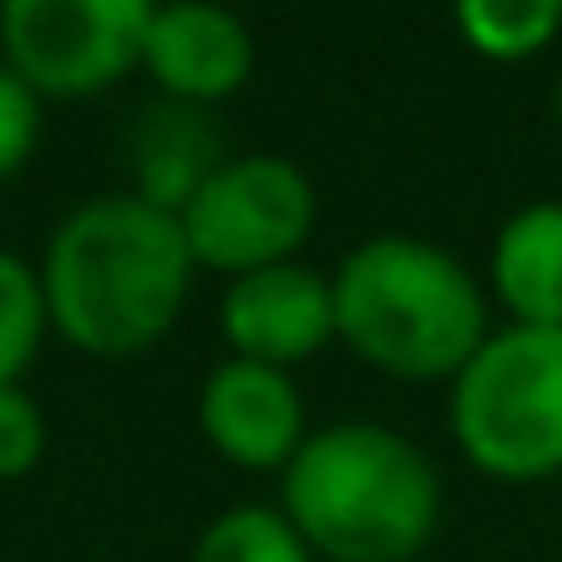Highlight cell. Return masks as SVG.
I'll return each instance as SVG.
<instances>
[{
  "mask_svg": "<svg viewBox=\"0 0 562 562\" xmlns=\"http://www.w3.org/2000/svg\"><path fill=\"white\" fill-rule=\"evenodd\" d=\"M490 291L508 327L562 333V200H532L490 243Z\"/></svg>",
  "mask_w": 562,
  "mask_h": 562,
  "instance_id": "cell-11",
  "label": "cell"
},
{
  "mask_svg": "<svg viewBox=\"0 0 562 562\" xmlns=\"http://www.w3.org/2000/svg\"><path fill=\"white\" fill-rule=\"evenodd\" d=\"M557 127H562V79H557Z\"/></svg>",
  "mask_w": 562,
  "mask_h": 562,
  "instance_id": "cell-17",
  "label": "cell"
},
{
  "mask_svg": "<svg viewBox=\"0 0 562 562\" xmlns=\"http://www.w3.org/2000/svg\"><path fill=\"white\" fill-rule=\"evenodd\" d=\"M139 67L151 74L158 98L176 103H212L236 98L255 74V31L224 7H200V0H176V7H151L146 49Z\"/></svg>",
  "mask_w": 562,
  "mask_h": 562,
  "instance_id": "cell-9",
  "label": "cell"
},
{
  "mask_svg": "<svg viewBox=\"0 0 562 562\" xmlns=\"http://www.w3.org/2000/svg\"><path fill=\"white\" fill-rule=\"evenodd\" d=\"M453 31L484 61H532L562 31V0H460Z\"/></svg>",
  "mask_w": 562,
  "mask_h": 562,
  "instance_id": "cell-12",
  "label": "cell"
},
{
  "mask_svg": "<svg viewBox=\"0 0 562 562\" xmlns=\"http://www.w3.org/2000/svg\"><path fill=\"white\" fill-rule=\"evenodd\" d=\"M49 448V424H43V405L25 387H0V484L31 477Z\"/></svg>",
  "mask_w": 562,
  "mask_h": 562,
  "instance_id": "cell-15",
  "label": "cell"
},
{
  "mask_svg": "<svg viewBox=\"0 0 562 562\" xmlns=\"http://www.w3.org/2000/svg\"><path fill=\"white\" fill-rule=\"evenodd\" d=\"M339 345L400 381H453L490 339V296L441 243L369 236L333 267Z\"/></svg>",
  "mask_w": 562,
  "mask_h": 562,
  "instance_id": "cell-3",
  "label": "cell"
},
{
  "mask_svg": "<svg viewBox=\"0 0 562 562\" xmlns=\"http://www.w3.org/2000/svg\"><path fill=\"white\" fill-rule=\"evenodd\" d=\"M448 429L484 477L538 484L562 472V333L502 327L448 381Z\"/></svg>",
  "mask_w": 562,
  "mask_h": 562,
  "instance_id": "cell-4",
  "label": "cell"
},
{
  "mask_svg": "<svg viewBox=\"0 0 562 562\" xmlns=\"http://www.w3.org/2000/svg\"><path fill=\"white\" fill-rule=\"evenodd\" d=\"M37 134H43V98L0 61V182L31 164Z\"/></svg>",
  "mask_w": 562,
  "mask_h": 562,
  "instance_id": "cell-16",
  "label": "cell"
},
{
  "mask_svg": "<svg viewBox=\"0 0 562 562\" xmlns=\"http://www.w3.org/2000/svg\"><path fill=\"white\" fill-rule=\"evenodd\" d=\"M218 327H224V339H231V357L272 363V369L303 363L321 345L339 339L333 272L284 260V267L231 279V291H224V303H218Z\"/></svg>",
  "mask_w": 562,
  "mask_h": 562,
  "instance_id": "cell-8",
  "label": "cell"
},
{
  "mask_svg": "<svg viewBox=\"0 0 562 562\" xmlns=\"http://www.w3.org/2000/svg\"><path fill=\"white\" fill-rule=\"evenodd\" d=\"M49 339V303L43 279L25 255L0 248V387H19Z\"/></svg>",
  "mask_w": 562,
  "mask_h": 562,
  "instance_id": "cell-14",
  "label": "cell"
},
{
  "mask_svg": "<svg viewBox=\"0 0 562 562\" xmlns=\"http://www.w3.org/2000/svg\"><path fill=\"white\" fill-rule=\"evenodd\" d=\"M200 436L243 472H284L308 441V412L291 369L224 357L200 381Z\"/></svg>",
  "mask_w": 562,
  "mask_h": 562,
  "instance_id": "cell-7",
  "label": "cell"
},
{
  "mask_svg": "<svg viewBox=\"0 0 562 562\" xmlns=\"http://www.w3.org/2000/svg\"><path fill=\"white\" fill-rule=\"evenodd\" d=\"M279 477V514L327 562H412L441 526L429 453L369 417L308 429Z\"/></svg>",
  "mask_w": 562,
  "mask_h": 562,
  "instance_id": "cell-2",
  "label": "cell"
},
{
  "mask_svg": "<svg viewBox=\"0 0 562 562\" xmlns=\"http://www.w3.org/2000/svg\"><path fill=\"white\" fill-rule=\"evenodd\" d=\"M122 146H127V170H134V188H127V194L158 206V212H176V218H182V206L224 170V158H231L212 110L176 103V98H151L146 110H134Z\"/></svg>",
  "mask_w": 562,
  "mask_h": 562,
  "instance_id": "cell-10",
  "label": "cell"
},
{
  "mask_svg": "<svg viewBox=\"0 0 562 562\" xmlns=\"http://www.w3.org/2000/svg\"><path fill=\"white\" fill-rule=\"evenodd\" d=\"M151 0H7L0 61L37 98H98L139 67Z\"/></svg>",
  "mask_w": 562,
  "mask_h": 562,
  "instance_id": "cell-6",
  "label": "cell"
},
{
  "mask_svg": "<svg viewBox=\"0 0 562 562\" xmlns=\"http://www.w3.org/2000/svg\"><path fill=\"white\" fill-rule=\"evenodd\" d=\"M194 562H315V550L272 502H236L206 520Z\"/></svg>",
  "mask_w": 562,
  "mask_h": 562,
  "instance_id": "cell-13",
  "label": "cell"
},
{
  "mask_svg": "<svg viewBox=\"0 0 562 562\" xmlns=\"http://www.w3.org/2000/svg\"><path fill=\"white\" fill-rule=\"evenodd\" d=\"M49 333L86 357H139L176 327L194 255L176 212L134 194H98L49 231L37 260Z\"/></svg>",
  "mask_w": 562,
  "mask_h": 562,
  "instance_id": "cell-1",
  "label": "cell"
},
{
  "mask_svg": "<svg viewBox=\"0 0 562 562\" xmlns=\"http://www.w3.org/2000/svg\"><path fill=\"white\" fill-rule=\"evenodd\" d=\"M315 218L321 194L303 164L279 151H243V158H224V170L182 206V236L194 267L248 279L303 255Z\"/></svg>",
  "mask_w": 562,
  "mask_h": 562,
  "instance_id": "cell-5",
  "label": "cell"
}]
</instances>
